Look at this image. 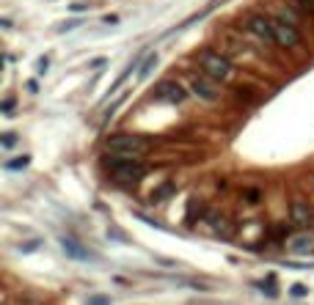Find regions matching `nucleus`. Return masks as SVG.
I'll use <instances>...</instances> for the list:
<instances>
[{
	"instance_id": "f257e3e1",
	"label": "nucleus",
	"mask_w": 314,
	"mask_h": 305,
	"mask_svg": "<svg viewBox=\"0 0 314 305\" xmlns=\"http://www.w3.org/2000/svg\"><path fill=\"white\" fill-rule=\"evenodd\" d=\"M110 157H121V160H141L149 151V140L141 135H110L105 143Z\"/></svg>"
},
{
	"instance_id": "f03ea898",
	"label": "nucleus",
	"mask_w": 314,
	"mask_h": 305,
	"mask_svg": "<svg viewBox=\"0 0 314 305\" xmlns=\"http://www.w3.org/2000/svg\"><path fill=\"white\" fill-rule=\"evenodd\" d=\"M108 171L113 176L116 184L132 187L146 176V165H143L141 160H121V157H113V160H108Z\"/></svg>"
},
{
	"instance_id": "7ed1b4c3",
	"label": "nucleus",
	"mask_w": 314,
	"mask_h": 305,
	"mask_svg": "<svg viewBox=\"0 0 314 305\" xmlns=\"http://www.w3.org/2000/svg\"><path fill=\"white\" fill-rule=\"evenodd\" d=\"M199 66H201V72H204L207 77H212V80H226L231 74L229 58H226L223 52H215V50L199 52Z\"/></svg>"
},
{
	"instance_id": "20e7f679",
	"label": "nucleus",
	"mask_w": 314,
	"mask_h": 305,
	"mask_svg": "<svg viewBox=\"0 0 314 305\" xmlns=\"http://www.w3.org/2000/svg\"><path fill=\"white\" fill-rule=\"evenodd\" d=\"M273 22V44L284 47V50H292V47L300 44V31L292 25H287L284 20H278V17H270Z\"/></svg>"
},
{
	"instance_id": "39448f33",
	"label": "nucleus",
	"mask_w": 314,
	"mask_h": 305,
	"mask_svg": "<svg viewBox=\"0 0 314 305\" xmlns=\"http://www.w3.org/2000/svg\"><path fill=\"white\" fill-rule=\"evenodd\" d=\"M152 96L160 99V102H168V105H182L185 102V88L179 85L177 80H163V83L154 85Z\"/></svg>"
},
{
	"instance_id": "423d86ee",
	"label": "nucleus",
	"mask_w": 314,
	"mask_h": 305,
	"mask_svg": "<svg viewBox=\"0 0 314 305\" xmlns=\"http://www.w3.org/2000/svg\"><path fill=\"white\" fill-rule=\"evenodd\" d=\"M218 80L207 77V74H196V77H190V88H193V93L199 99H204V102H215L218 99Z\"/></svg>"
},
{
	"instance_id": "0eeeda50",
	"label": "nucleus",
	"mask_w": 314,
	"mask_h": 305,
	"mask_svg": "<svg viewBox=\"0 0 314 305\" xmlns=\"http://www.w3.org/2000/svg\"><path fill=\"white\" fill-rule=\"evenodd\" d=\"M289 220H292V226L309 231L314 226V209L306 201H292V207H289Z\"/></svg>"
},
{
	"instance_id": "6e6552de",
	"label": "nucleus",
	"mask_w": 314,
	"mask_h": 305,
	"mask_svg": "<svg viewBox=\"0 0 314 305\" xmlns=\"http://www.w3.org/2000/svg\"><path fill=\"white\" fill-rule=\"evenodd\" d=\"M204 223L209 226V231H212L215 237H220V239H231V234H234V226H231V220L223 218V215H218V212L204 215Z\"/></svg>"
},
{
	"instance_id": "1a4fd4ad",
	"label": "nucleus",
	"mask_w": 314,
	"mask_h": 305,
	"mask_svg": "<svg viewBox=\"0 0 314 305\" xmlns=\"http://www.w3.org/2000/svg\"><path fill=\"white\" fill-rule=\"evenodd\" d=\"M248 31H251L257 39H262V42L273 44V22H270V17H265V14L248 17Z\"/></svg>"
},
{
	"instance_id": "9d476101",
	"label": "nucleus",
	"mask_w": 314,
	"mask_h": 305,
	"mask_svg": "<svg viewBox=\"0 0 314 305\" xmlns=\"http://www.w3.org/2000/svg\"><path fill=\"white\" fill-rule=\"evenodd\" d=\"M289 250L292 253H311L314 250V237L311 234H298V237H289Z\"/></svg>"
},
{
	"instance_id": "9b49d317",
	"label": "nucleus",
	"mask_w": 314,
	"mask_h": 305,
	"mask_svg": "<svg viewBox=\"0 0 314 305\" xmlns=\"http://www.w3.org/2000/svg\"><path fill=\"white\" fill-rule=\"evenodd\" d=\"M61 245H63V250H66V253L72 256V259H91V253H89V250H83V248H80V245L74 242L72 237H61Z\"/></svg>"
},
{
	"instance_id": "f8f14e48",
	"label": "nucleus",
	"mask_w": 314,
	"mask_h": 305,
	"mask_svg": "<svg viewBox=\"0 0 314 305\" xmlns=\"http://www.w3.org/2000/svg\"><path fill=\"white\" fill-rule=\"evenodd\" d=\"M174 190H177V184H174V181H166V184H163V187H157V190L152 192V201H154V204L166 201L168 195H174Z\"/></svg>"
},
{
	"instance_id": "ddd939ff",
	"label": "nucleus",
	"mask_w": 314,
	"mask_h": 305,
	"mask_svg": "<svg viewBox=\"0 0 314 305\" xmlns=\"http://www.w3.org/2000/svg\"><path fill=\"white\" fill-rule=\"evenodd\" d=\"M276 17H278V20H284L287 25H292V28L300 25V17H298V11H295V9H278Z\"/></svg>"
},
{
	"instance_id": "4468645a",
	"label": "nucleus",
	"mask_w": 314,
	"mask_h": 305,
	"mask_svg": "<svg viewBox=\"0 0 314 305\" xmlns=\"http://www.w3.org/2000/svg\"><path fill=\"white\" fill-rule=\"evenodd\" d=\"M28 165H31V157L22 154V157H14V160L6 162V171H22V168H28Z\"/></svg>"
},
{
	"instance_id": "2eb2a0df",
	"label": "nucleus",
	"mask_w": 314,
	"mask_h": 305,
	"mask_svg": "<svg viewBox=\"0 0 314 305\" xmlns=\"http://www.w3.org/2000/svg\"><path fill=\"white\" fill-rule=\"evenodd\" d=\"M204 215V207H201V201H190V207H188V226H193L196 223V218H201Z\"/></svg>"
},
{
	"instance_id": "dca6fc26",
	"label": "nucleus",
	"mask_w": 314,
	"mask_h": 305,
	"mask_svg": "<svg viewBox=\"0 0 314 305\" xmlns=\"http://www.w3.org/2000/svg\"><path fill=\"white\" fill-rule=\"evenodd\" d=\"M154 66H157V55L152 52V55H146V61H143V66H141V80H146L149 74H152Z\"/></svg>"
},
{
	"instance_id": "f3484780",
	"label": "nucleus",
	"mask_w": 314,
	"mask_h": 305,
	"mask_svg": "<svg viewBox=\"0 0 314 305\" xmlns=\"http://www.w3.org/2000/svg\"><path fill=\"white\" fill-rule=\"evenodd\" d=\"M257 286L265 291L267 297H276V294H278V291H276V278H273V275H267V286H265V283H257Z\"/></svg>"
},
{
	"instance_id": "a211bd4d",
	"label": "nucleus",
	"mask_w": 314,
	"mask_h": 305,
	"mask_svg": "<svg viewBox=\"0 0 314 305\" xmlns=\"http://www.w3.org/2000/svg\"><path fill=\"white\" fill-rule=\"evenodd\" d=\"M289 294H292V297H298V300H300V297H306V294H309V289H306L303 283H292V286H289Z\"/></svg>"
},
{
	"instance_id": "6ab92c4d",
	"label": "nucleus",
	"mask_w": 314,
	"mask_h": 305,
	"mask_svg": "<svg viewBox=\"0 0 314 305\" xmlns=\"http://www.w3.org/2000/svg\"><path fill=\"white\" fill-rule=\"evenodd\" d=\"M86 305H110V297L94 294V297H89V300H86Z\"/></svg>"
},
{
	"instance_id": "aec40b11",
	"label": "nucleus",
	"mask_w": 314,
	"mask_h": 305,
	"mask_svg": "<svg viewBox=\"0 0 314 305\" xmlns=\"http://www.w3.org/2000/svg\"><path fill=\"white\" fill-rule=\"evenodd\" d=\"M298 3L300 11H306V14H314V0H295Z\"/></svg>"
},
{
	"instance_id": "412c9836",
	"label": "nucleus",
	"mask_w": 314,
	"mask_h": 305,
	"mask_svg": "<svg viewBox=\"0 0 314 305\" xmlns=\"http://www.w3.org/2000/svg\"><path fill=\"white\" fill-rule=\"evenodd\" d=\"M14 143H17V135H14V132H6V135H3V149H11Z\"/></svg>"
},
{
	"instance_id": "4be33fe9",
	"label": "nucleus",
	"mask_w": 314,
	"mask_h": 305,
	"mask_svg": "<svg viewBox=\"0 0 314 305\" xmlns=\"http://www.w3.org/2000/svg\"><path fill=\"white\" fill-rule=\"evenodd\" d=\"M39 248V242H36V239H31V242H22L20 245V250H22V253H31V250H36Z\"/></svg>"
},
{
	"instance_id": "5701e85b",
	"label": "nucleus",
	"mask_w": 314,
	"mask_h": 305,
	"mask_svg": "<svg viewBox=\"0 0 314 305\" xmlns=\"http://www.w3.org/2000/svg\"><path fill=\"white\" fill-rule=\"evenodd\" d=\"M80 22L77 20H72V22H63V25H58V31H72V28H77Z\"/></svg>"
},
{
	"instance_id": "b1692460",
	"label": "nucleus",
	"mask_w": 314,
	"mask_h": 305,
	"mask_svg": "<svg viewBox=\"0 0 314 305\" xmlns=\"http://www.w3.org/2000/svg\"><path fill=\"white\" fill-rule=\"evenodd\" d=\"M246 198H248L251 204H257V201H259V192H257V190H248V192H246Z\"/></svg>"
},
{
	"instance_id": "393cba45",
	"label": "nucleus",
	"mask_w": 314,
	"mask_h": 305,
	"mask_svg": "<svg viewBox=\"0 0 314 305\" xmlns=\"http://www.w3.org/2000/svg\"><path fill=\"white\" fill-rule=\"evenodd\" d=\"M108 237H116V239H127L121 231H116V228H108Z\"/></svg>"
},
{
	"instance_id": "a878e982",
	"label": "nucleus",
	"mask_w": 314,
	"mask_h": 305,
	"mask_svg": "<svg viewBox=\"0 0 314 305\" xmlns=\"http://www.w3.org/2000/svg\"><path fill=\"white\" fill-rule=\"evenodd\" d=\"M11 108H14V99H6V102H3V113H11Z\"/></svg>"
},
{
	"instance_id": "bb28decb",
	"label": "nucleus",
	"mask_w": 314,
	"mask_h": 305,
	"mask_svg": "<svg viewBox=\"0 0 314 305\" xmlns=\"http://www.w3.org/2000/svg\"><path fill=\"white\" fill-rule=\"evenodd\" d=\"M47 66H50V61H47V58H42V61H39V72H47Z\"/></svg>"
}]
</instances>
